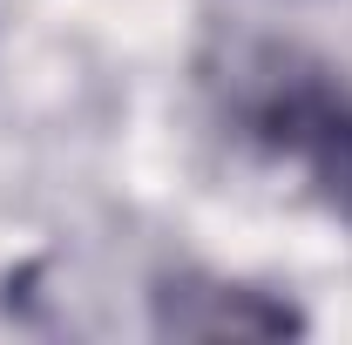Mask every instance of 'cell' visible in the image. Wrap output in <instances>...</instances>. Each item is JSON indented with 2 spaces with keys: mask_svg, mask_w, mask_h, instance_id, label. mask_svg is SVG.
I'll return each mask as SVG.
<instances>
[{
  "mask_svg": "<svg viewBox=\"0 0 352 345\" xmlns=\"http://www.w3.org/2000/svg\"><path fill=\"white\" fill-rule=\"evenodd\" d=\"M237 115L264 149L292 156L311 190L352 223V88L298 54H258L237 68Z\"/></svg>",
  "mask_w": 352,
  "mask_h": 345,
  "instance_id": "obj_1",
  "label": "cell"
},
{
  "mask_svg": "<svg viewBox=\"0 0 352 345\" xmlns=\"http://www.w3.org/2000/svg\"><path fill=\"white\" fill-rule=\"evenodd\" d=\"M156 332H170V339H285V332H305V318L258 285L170 278L156 291Z\"/></svg>",
  "mask_w": 352,
  "mask_h": 345,
  "instance_id": "obj_2",
  "label": "cell"
}]
</instances>
